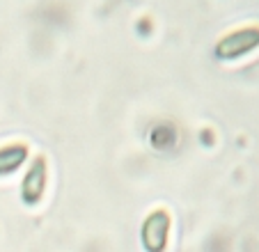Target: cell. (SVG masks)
Here are the masks:
<instances>
[{
  "mask_svg": "<svg viewBox=\"0 0 259 252\" xmlns=\"http://www.w3.org/2000/svg\"><path fill=\"white\" fill-rule=\"evenodd\" d=\"M254 49H259V25H245V28L232 30L215 41V58L236 60Z\"/></svg>",
  "mask_w": 259,
  "mask_h": 252,
  "instance_id": "obj_1",
  "label": "cell"
},
{
  "mask_svg": "<svg viewBox=\"0 0 259 252\" xmlns=\"http://www.w3.org/2000/svg\"><path fill=\"white\" fill-rule=\"evenodd\" d=\"M46 181H49V165H46L44 156H37L32 160V165L28 167V172H25L23 181H21V199L30 206L37 204L44 197Z\"/></svg>",
  "mask_w": 259,
  "mask_h": 252,
  "instance_id": "obj_3",
  "label": "cell"
},
{
  "mask_svg": "<svg viewBox=\"0 0 259 252\" xmlns=\"http://www.w3.org/2000/svg\"><path fill=\"white\" fill-rule=\"evenodd\" d=\"M28 158V147L25 145H5L0 147V177H7L16 172Z\"/></svg>",
  "mask_w": 259,
  "mask_h": 252,
  "instance_id": "obj_4",
  "label": "cell"
},
{
  "mask_svg": "<svg viewBox=\"0 0 259 252\" xmlns=\"http://www.w3.org/2000/svg\"><path fill=\"white\" fill-rule=\"evenodd\" d=\"M170 227L172 218L165 208H156L145 218L140 229L142 245L147 252H165L167 241H170Z\"/></svg>",
  "mask_w": 259,
  "mask_h": 252,
  "instance_id": "obj_2",
  "label": "cell"
}]
</instances>
